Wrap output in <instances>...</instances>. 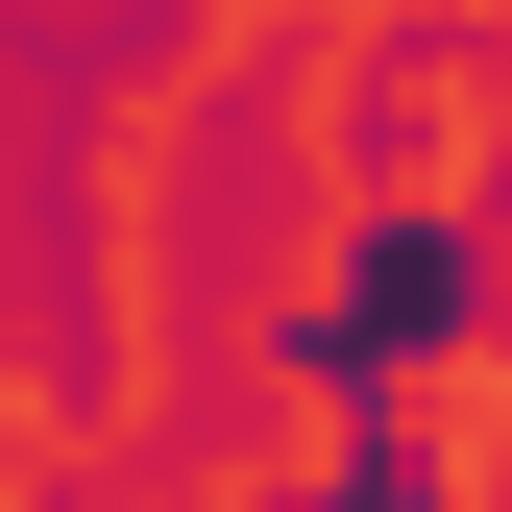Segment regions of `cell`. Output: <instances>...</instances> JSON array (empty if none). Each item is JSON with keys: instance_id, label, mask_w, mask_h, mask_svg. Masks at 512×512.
Wrapping results in <instances>:
<instances>
[{"instance_id": "cell-1", "label": "cell", "mask_w": 512, "mask_h": 512, "mask_svg": "<svg viewBox=\"0 0 512 512\" xmlns=\"http://www.w3.org/2000/svg\"><path fill=\"white\" fill-rule=\"evenodd\" d=\"M439 317H464V244H366V269H342V317H317V342H439Z\"/></svg>"}, {"instance_id": "cell-2", "label": "cell", "mask_w": 512, "mask_h": 512, "mask_svg": "<svg viewBox=\"0 0 512 512\" xmlns=\"http://www.w3.org/2000/svg\"><path fill=\"white\" fill-rule=\"evenodd\" d=\"M342 512H366V488H342Z\"/></svg>"}]
</instances>
